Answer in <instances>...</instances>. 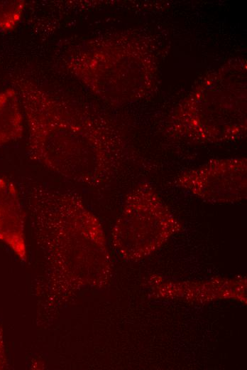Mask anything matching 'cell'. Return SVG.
Here are the masks:
<instances>
[{"label":"cell","instance_id":"6da1fadb","mask_svg":"<svg viewBox=\"0 0 247 370\" xmlns=\"http://www.w3.org/2000/svg\"><path fill=\"white\" fill-rule=\"evenodd\" d=\"M28 137V157L50 171L92 189L110 184L131 160L126 137L109 118L17 77Z\"/></svg>","mask_w":247,"mask_h":370},{"label":"cell","instance_id":"7a4b0ae2","mask_svg":"<svg viewBox=\"0 0 247 370\" xmlns=\"http://www.w3.org/2000/svg\"><path fill=\"white\" fill-rule=\"evenodd\" d=\"M143 53L133 37H102L72 48L63 60L67 71L104 100L124 104L141 95Z\"/></svg>","mask_w":247,"mask_h":370},{"label":"cell","instance_id":"3957f363","mask_svg":"<svg viewBox=\"0 0 247 370\" xmlns=\"http://www.w3.org/2000/svg\"><path fill=\"white\" fill-rule=\"evenodd\" d=\"M180 230L155 188L141 182L126 196L113 229V243L124 258H143L160 247Z\"/></svg>","mask_w":247,"mask_h":370},{"label":"cell","instance_id":"277c9868","mask_svg":"<svg viewBox=\"0 0 247 370\" xmlns=\"http://www.w3.org/2000/svg\"><path fill=\"white\" fill-rule=\"evenodd\" d=\"M171 134L194 142L237 139L246 130L244 96L195 95L179 105L170 117Z\"/></svg>","mask_w":247,"mask_h":370},{"label":"cell","instance_id":"5b68a950","mask_svg":"<svg viewBox=\"0 0 247 370\" xmlns=\"http://www.w3.org/2000/svg\"><path fill=\"white\" fill-rule=\"evenodd\" d=\"M176 187L211 204H232L247 196L246 159H212L206 164L179 174Z\"/></svg>","mask_w":247,"mask_h":370},{"label":"cell","instance_id":"8992f818","mask_svg":"<svg viewBox=\"0 0 247 370\" xmlns=\"http://www.w3.org/2000/svg\"><path fill=\"white\" fill-rule=\"evenodd\" d=\"M25 214L16 184L0 176V240L22 260L26 259Z\"/></svg>","mask_w":247,"mask_h":370},{"label":"cell","instance_id":"52a82bcc","mask_svg":"<svg viewBox=\"0 0 247 370\" xmlns=\"http://www.w3.org/2000/svg\"><path fill=\"white\" fill-rule=\"evenodd\" d=\"M23 128V112L18 92L11 88L1 91L0 147L21 138Z\"/></svg>","mask_w":247,"mask_h":370},{"label":"cell","instance_id":"ba28073f","mask_svg":"<svg viewBox=\"0 0 247 370\" xmlns=\"http://www.w3.org/2000/svg\"><path fill=\"white\" fill-rule=\"evenodd\" d=\"M26 6L23 0H0V31L13 30L21 21Z\"/></svg>","mask_w":247,"mask_h":370},{"label":"cell","instance_id":"9c48e42d","mask_svg":"<svg viewBox=\"0 0 247 370\" xmlns=\"http://www.w3.org/2000/svg\"><path fill=\"white\" fill-rule=\"evenodd\" d=\"M6 362L4 347L1 330L0 329V369L4 366Z\"/></svg>","mask_w":247,"mask_h":370}]
</instances>
